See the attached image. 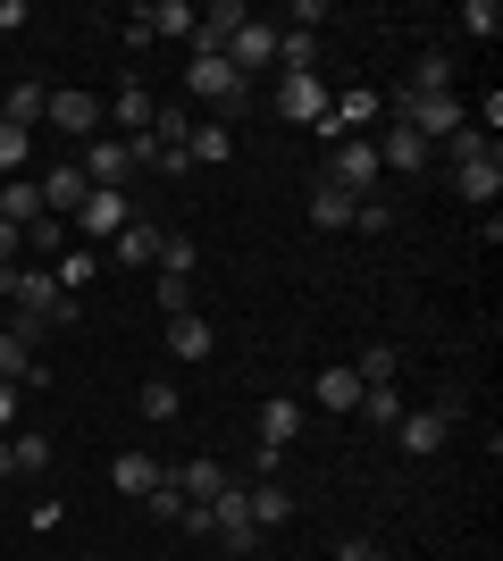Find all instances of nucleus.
Here are the masks:
<instances>
[{
  "label": "nucleus",
  "mask_w": 503,
  "mask_h": 561,
  "mask_svg": "<svg viewBox=\"0 0 503 561\" xmlns=\"http://www.w3.org/2000/svg\"><path fill=\"white\" fill-rule=\"evenodd\" d=\"M378 142H361V135H344L335 142V160H328V176H319V185H335V193H353V202H369V193H378Z\"/></svg>",
  "instance_id": "1"
},
{
  "label": "nucleus",
  "mask_w": 503,
  "mask_h": 561,
  "mask_svg": "<svg viewBox=\"0 0 503 561\" xmlns=\"http://www.w3.org/2000/svg\"><path fill=\"white\" fill-rule=\"evenodd\" d=\"M185 93H193V101H210V110H218V126H227V117H236L243 101H252V84H243V76L227 68V59H193V68H185Z\"/></svg>",
  "instance_id": "2"
},
{
  "label": "nucleus",
  "mask_w": 503,
  "mask_h": 561,
  "mask_svg": "<svg viewBox=\"0 0 503 561\" xmlns=\"http://www.w3.org/2000/svg\"><path fill=\"white\" fill-rule=\"evenodd\" d=\"M243 25H252V9H243V0H210V9L193 18V59H227V43H236Z\"/></svg>",
  "instance_id": "3"
},
{
  "label": "nucleus",
  "mask_w": 503,
  "mask_h": 561,
  "mask_svg": "<svg viewBox=\"0 0 503 561\" xmlns=\"http://www.w3.org/2000/svg\"><path fill=\"white\" fill-rule=\"evenodd\" d=\"M68 227H84V243H118V234L135 227V202H126V193H84V210H76Z\"/></svg>",
  "instance_id": "4"
},
{
  "label": "nucleus",
  "mask_w": 503,
  "mask_h": 561,
  "mask_svg": "<svg viewBox=\"0 0 503 561\" xmlns=\"http://www.w3.org/2000/svg\"><path fill=\"white\" fill-rule=\"evenodd\" d=\"M76 168H84V185H93V193H126V176H135V151H126V142H110V135H93Z\"/></svg>",
  "instance_id": "5"
},
{
  "label": "nucleus",
  "mask_w": 503,
  "mask_h": 561,
  "mask_svg": "<svg viewBox=\"0 0 503 561\" xmlns=\"http://www.w3.org/2000/svg\"><path fill=\"white\" fill-rule=\"evenodd\" d=\"M168 486L185 494V503H218V494L236 486V478H227V461H218V453H193V461L168 469Z\"/></svg>",
  "instance_id": "6"
},
{
  "label": "nucleus",
  "mask_w": 503,
  "mask_h": 561,
  "mask_svg": "<svg viewBox=\"0 0 503 561\" xmlns=\"http://www.w3.org/2000/svg\"><path fill=\"white\" fill-rule=\"evenodd\" d=\"M34 185H43V218H76V210H84V193H93V185H84V168H76V160L43 168Z\"/></svg>",
  "instance_id": "7"
},
{
  "label": "nucleus",
  "mask_w": 503,
  "mask_h": 561,
  "mask_svg": "<svg viewBox=\"0 0 503 561\" xmlns=\"http://www.w3.org/2000/svg\"><path fill=\"white\" fill-rule=\"evenodd\" d=\"M101 93H59V84H50V126H59V135H76V142H93L101 135Z\"/></svg>",
  "instance_id": "8"
},
{
  "label": "nucleus",
  "mask_w": 503,
  "mask_h": 561,
  "mask_svg": "<svg viewBox=\"0 0 503 561\" xmlns=\"http://www.w3.org/2000/svg\"><path fill=\"white\" fill-rule=\"evenodd\" d=\"M227 68H236L243 84H252L261 68H277V25H261V18H252V25L236 34V43H227Z\"/></svg>",
  "instance_id": "9"
},
{
  "label": "nucleus",
  "mask_w": 503,
  "mask_h": 561,
  "mask_svg": "<svg viewBox=\"0 0 503 561\" xmlns=\"http://www.w3.org/2000/svg\"><path fill=\"white\" fill-rule=\"evenodd\" d=\"M378 168H395V176H420V168H436V142H420L403 117H395V126H386V142H378Z\"/></svg>",
  "instance_id": "10"
},
{
  "label": "nucleus",
  "mask_w": 503,
  "mask_h": 561,
  "mask_svg": "<svg viewBox=\"0 0 503 561\" xmlns=\"http://www.w3.org/2000/svg\"><path fill=\"white\" fill-rule=\"evenodd\" d=\"M454 185H461V202H470V210H495V202H503V151H487V160H461V168H454Z\"/></svg>",
  "instance_id": "11"
},
{
  "label": "nucleus",
  "mask_w": 503,
  "mask_h": 561,
  "mask_svg": "<svg viewBox=\"0 0 503 561\" xmlns=\"http://www.w3.org/2000/svg\"><path fill=\"white\" fill-rule=\"evenodd\" d=\"M243 519L268 537V528H286V519H294V494L277 486V478H252V486H243Z\"/></svg>",
  "instance_id": "12"
},
{
  "label": "nucleus",
  "mask_w": 503,
  "mask_h": 561,
  "mask_svg": "<svg viewBox=\"0 0 503 561\" xmlns=\"http://www.w3.org/2000/svg\"><path fill=\"white\" fill-rule=\"evenodd\" d=\"M445 436H454V420H445L436 402H428V411H403V420H395V445H403L411 461H420V453H436Z\"/></svg>",
  "instance_id": "13"
},
{
  "label": "nucleus",
  "mask_w": 503,
  "mask_h": 561,
  "mask_svg": "<svg viewBox=\"0 0 503 561\" xmlns=\"http://www.w3.org/2000/svg\"><path fill=\"white\" fill-rule=\"evenodd\" d=\"M328 101H335V93L319 84V68H311V76H286V93H277V110H286L294 126H319V117H328Z\"/></svg>",
  "instance_id": "14"
},
{
  "label": "nucleus",
  "mask_w": 503,
  "mask_h": 561,
  "mask_svg": "<svg viewBox=\"0 0 503 561\" xmlns=\"http://www.w3.org/2000/svg\"><path fill=\"white\" fill-rule=\"evenodd\" d=\"M101 110L118 117L126 135H151V110H160V101H151V84H144V76H126V84H118L110 101H101Z\"/></svg>",
  "instance_id": "15"
},
{
  "label": "nucleus",
  "mask_w": 503,
  "mask_h": 561,
  "mask_svg": "<svg viewBox=\"0 0 503 561\" xmlns=\"http://www.w3.org/2000/svg\"><path fill=\"white\" fill-rule=\"evenodd\" d=\"M311 402H319V411H335V420H353V411H361V377H353V360H335V369H319Z\"/></svg>",
  "instance_id": "16"
},
{
  "label": "nucleus",
  "mask_w": 503,
  "mask_h": 561,
  "mask_svg": "<svg viewBox=\"0 0 503 561\" xmlns=\"http://www.w3.org/2000/svg\"><path fill=\"white\" fill-rule=\"evenodd\" d=\"M50 117V84H9L0 93V126H18V135H34Z\"/></svg>",
  "instance_id": "17"
},
{
  "label": "nucleus",
  "mask_w": 503,
  "mask_h": 561,
  "mask_svg": "<svg viewBox=\"0 0 503 561\" xmlns=\"http://www.w3.org/2000/svg\"><path fill=\"white\" fill-rule=\"evenodd\" d=\"M168 352H176V360H210V352H218V328L202 319V310H185V319H168Z\"/></svg>",
  "instance_id": "18"
},
{
  "label": "nucleus",
  "mask_w": 503,
  "mask_h": 561,
  "mask_svg": "<svg viewBox=\"0 0 503 561\" xmlns=\"http://www.w3.org/2000/svg\"><path fill=\"white\" fill-rule=\"evenodd\" d=\"M294 436H302V402H294V394H268V402H261V445L286 453Z\"/></svg>",
  "instance_id": "19"
},
{
  "label": "nucleus",
  "mask_w": 503,
  "mask_h": 561,
  "mask_svg": "<svg viewBox=\"0 0 503 561\" xmlns=\"http://www.w3.org/2000/svg\"><path fill=\"white\" fill-rule=\"evenodd\" d=\"M160 243H168V227H151V218H135V227L110 243L118 252V268H160Z\"/></svg>",
  "instance_id": "20"
},
{
  "label": "nucleus",
  "mask_w": 503,
  "mask_h": 561,
  "mask_svg": "<svg viewBox=\"0 0 503 561\" xmlns=\"http://www.w3.org/2000/svg\"><path fill=\"white\" fill-rule=\"evenodd\" d=\"M193 18H202L193 0H144V9H135V25H144L151 43H160V34H193Z\"/></svg>",
  "instance_id": "21"
},
{
  "label": "nucleus",
  "mask_w": 503,
  "mask_h": 561,
  "mask_svg": "<svg viewBox=\"0 0 503 561\" xmlns=\"http://www.w3.org/2000/svg\"><path fill=\"white\" fill-rule=\"evenodd\" d=\"M160 478H168V469L151 461V453H118V461H110V486H118V494H135V503H144V494L160 486Z\"/></svg>",
  "instance_id": "22"
},
{
  "label": "nucleus",
  "mask_w": 503,
  "mask_h": 561,
  "mask_svg": "<svg viewBox=\"0 0 503 561\" xmlns=\"http://www.w3.org/2000/svg\"><path fill=\"white\" fill-rule=\"evenodd\" d=\"M0 218L25 234L34 218H43V185H34V176H9V185H0Z\"/></svg>",
  "instance_id": "23"
},
{
  "label": "nucleus",
  "mask_w": 503,
  "mask_h": 561,
  "mask_svg": "<svg viewBox=\"0 0 503 561\" xmlns=\"http://www.w3.org/2000/svg\"><path fill=\"white\" fill-rule=\"evenodd\" d=\"M403 411H411V402H403V386H361V411H353V420H369V427H395Z\"/></svg>",
  "instance_id": "24"
},
{
  "label": "nucleus",
  "mask_w": 503,
  "mask_h": 561,
  "mask_svg": "<svg viewBox=\"0 0 503 561\" xmlns=\"http://www.w3.org/2000/svg\"><path fill=\"white\" fill-rule=\"evenodd\" d=\"M411 93H454V50H420L411 59Z\"/></svg>",
  "instance_id": "25"
},
{
  "label": "nucleus",
  "mask_w": 503,
  "mask_h": 561,
  "mask_svg": "<svg viewBox=\"0 0 503 561\" xmlns=\"http://www.w3.org/2000/svg\"><path fill=\"white\" fill-rule=\"evenodd\" d=\"M151 302H160L168 319H185L193 310V268H160V277H151Z\"/></svg>",
  "instance_id": "26"
},
{
  "label": "nucleus",
  "mask_w": 503,
  "mask_h": 561,
  "mask_svg": "<svg viewBox=\"0 0 503 561\" xmlns=\"http://www.w3.org/2000/svg\"><path fill=\"white\" fill-rule=\"evenodd\" d=\"M353 377H361V386H395V377H403V352H395V344H369L353 360Z\"/></svg>",
  "instance_id": "27"
},
{
  "label": "nucleus",
  "mask_w": 503,
  "mask_h": 561,
  "mask_svg": "<svg viewBox=\"0 0 503 561\" xmlns=\"http://www.w3.org/2000/svg\"><path fill=\"white\" fill-rule=\"evenodd\" d=\"M311 227H353V193L311 185Z\"/></svg>",
  "instance_id": "28"
},
{
  "label": "nucleus",
  "mask_w": 503,
  "mask_h": 561,
  "mask_svg": "<svg viewBox=\"0 0 503 561\" xmlns=\"http://www.w3.org/2000/svg\"><path fill=\"white\" fill-rule=\"evenodd\" d=\"M9 461H18V478H43V469H50V436H34V427L9 436Z\"/></svg>",
  "instance_id": "29"
},
{
  "label": "nucleus",
  "mask_w": 503,
  "mask_h": 561,
  "mask_svg": "<svg viewBox=\"0 0 503 561\" xmlns=\"http://www.w3.org/2000/svg\"><path fill=\"white\" fill-rule=\"evenodd\" d=\"M185 160H236V135H227V126H193V142H185Z\"/></svg>",
  "instance_id": "30"
},
{
  "label": "nucleus",
  "mask_w": 503,
  "mask_h": 561,
  "mask_svg": "<svg viewBox=\"0 0 503 561\" xmlns=\"http://www.w3.org/2000/svg\"><path fill=\"white\" fill-rule=\"evenodd\" d=\"M277 68H286V76H311L319 68V43H311V34H277Z\"/></svg>",
  "instance_id": "31"
},
{
  "label": "nucleus",
  "mask_w": 503,
  "mask_h": 561,
  "mask_svg": "<svg viewBox=\"0 0 503 561\" xmlns=\"http://www.w3.org/2000/svg\"><path fill=\"white\" fill-rule=\"evenodd\" d=\"M461 34L495 43V34H503V9H495V0H461Z\"/></svg>",
  "instance_id": "32"
},
{
  "label": "nucleus",
  "mask_w": 503,
  "mask_h": 561,
  "mask_svg": "<svg viewBox=\"0 0 503 561\" xmlns=\"http://www.w3.org/2000/svg\"><path fill=\"white\" fill-rule=\"evenodd\" d=\"M50 277H59V294H84V285H93V243H84V252H59Z\"/></svg>",
  "instance_id": "33"
},
{
  "label": "nucleus",
  "mask_w": 503,
  "mask_h": 561,
  "mask_svg": "<svg viewBox=\"0 0 503 561\" xmlns=\"http://www.w3.org/2000/svg\"><path fill=\"white\" fill-rule=\"evenodd\" d=\"M25 160H34V135L0 126V176H25Z\"/></svg>",
  "instance_id": "34"
},
{
  "label": "nucleus",
  "mask_w": 503,
  "mask_h": 561,
  "mask_svg": "<svg viewBox=\"0 0 503 561\" xmlns=\"http://www.w3.org/2000/svg\"><path fill=\"white\" fill-rule=\"evenodd\" d=\"M176 411H185V394H176L168 377H151L144 386V420H176Z\"/></svg>",
  "instance_id": "35"
},
{
  "label": "nucleus",
  "mask_w": 503,
  "mask_h": 561,
  "mask_svg": "<svg viewBox=\"0 0 503 561\" xmlns=\"http://www.w3.org/2000/svg\"><path fill=\"white\" fill-rule=\"evenodd\" d=\"M353 227H361V234H386V227H395V202H386V193H369V202H353Z\"/></svg>",
  "instance_id": "36"
},
{
  "label": "nucleus",
  "mask_w": 503,
  "mask_h": 561,
  "mask_svg": "<svg viewBox=\"0 0 503 561\" xmlns=\"http://www.w3.org/2000/svg\"><path fill=\"white\" fill-rule=\"evenodd\" d=\"M25 243H34V252H68V218H34V227H25Z\"/></svg>",
  "instance_id": "37"
},
{
  "label": "nucleus",
  "mask_w": 503,
  "mask_h": 561,
  "mask_svg": "<svg viewBox=\"0 0 503 561\" xmlns=\"http://www.w3.org/2000/svg\"><path fill=\"white\" fill-rule=\"evenodd\" d=\"M487 151H495V142H487V135H479V126H461V135H454V142H445V160H454V168H461V160H487Z\"/></svg>",
  "instance_id": "38"
},
{
  "label": "nucleus",
  "mask_w": 503,
  "mask_h": 561,
  "mask_svg": "<svg viewBox=\"0 0 503 561\" xmlns=\"http://www.w3.org/2000/svg\"><path fill=\"white\" fill-rule=\"evenodd\" d=\"M176 528H185V537H218V512H210V503H185V512H176Z\"/></svg>",
  "instance_id": "39"
},
{
  "label": "nucleus",
  "mask_w": 503,
  "mask_h": 561,
  "mask_svg": "<svg viewBox=\"0 0 503 561\" xmlns=\"http://www.w3.org/2000/svg\"><path fill=\"white\" fill-rule=\"evenodd\" d=\"M328 18H335L328 0H294V34H311V25H328Z\"/></svg>",
  "instance_id": "40"
},
{
  "label": "nucleus",
  "mask_w": 503,
  "mask_h": 561,
  "mask_svg": "<svg viewBox=\"0 0 503 561\" xmlns=\"http://www.w3.org/2000/svg\"><path fill=\"white\" fill-rule=\"evenodd\" d=\"M218 545H227V553H261V528H252V519H243V528H218Z\"/></svg>",
  "instance_id": "41"
},
{
  "label": "nucleus",
  "mask_w": 503,
  "mask_h": 561,
  "mask_svg": "<svg viewBox=\"0 0 503 561\" xmlns=\"http://www.w3.org/2000/svg\"><path fill=\"white\" fill-rule=\"evenodd\" d=\"M144 503H151V512H160V519H176V512H185V494L168 486V478H160V486H151V494H144Z\"/></svg>",
  "instance_id": "42"
},
{
  "label": "nucleus",
  "mask_w": 503,
  "mask_h": 561,
  "mask_svg": "<svg viewBox=\"0 0 503 561\" xmlns=\"http://www.w3.org/2000/svg\"><path fill=\"white\" fill-rule=\"evenodd\" d=\"M335 561H395V553H386V545H369V537H353V545H344Z\"/></svg>",
  "instance_id": "43"
},
{
  "label": "nucleus",
  "mask_w": 503,
  "mask_h": 561,
  "mask_svg": "<svg viewBox=\"0 0 503 561\" xmlns=\"http://www.w3.org/2000/svg\"><path fill=\"white\" fill-rule=\"evenodd\" d=\"M0 34H25V0H0Z\"/></svg>",
  "instance_id": "44"
},
{
  "label": "nucleus",
  "mask_w": 503,
  "mask_h": 561,
  "mask_svg": "<svg viewBox=\"0 0 503 561\" xmlns=\"http://www.w3.org/2000/svg\"><path fill=\"white\" fill-rule=\"evenodd\" d=\"M18 420V386H0V427Z\"/></svg>",
  "instance_id": "45"
},
{
  "label": "nucleus",
  "mask_w": 503,
  "mask_h": 561,
  "mask_svg": "<svg viewBox=\"0 0 503 561\" xmlns=\"http://www.w3.org/2000/svg\"><path fill=\"white\" fill-rule=\"evenodd\" d=\"M0 478H18V461H9V436H0Z\"/></svg>",
  "instance_id": "46"
},
{
  "label": "nucleus",
  "mask_w": 503,
  "mask_h": 561,
  "mask_svg": "<svg viewBox=\"0 0 503 561\" xmlns=\"http://www.w3.org/2000/svg\"><path fill=\"white\" fill-rule=\"evenodd\" d=\"M0 328H9V302H0Z\"/></svg>",
  "instance_id": "47"
}]
</instances>
